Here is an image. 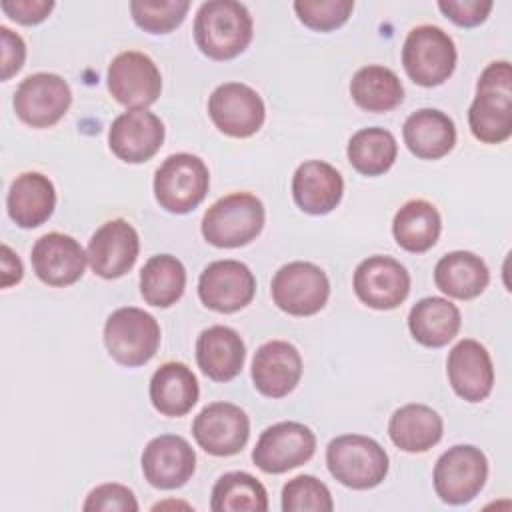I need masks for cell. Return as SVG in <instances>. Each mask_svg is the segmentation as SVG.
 <instances>
[{"instance_id": "6da1fadb", "label": "cell", "mask_w": 512, "mask_h": 512, "mask_svg": "<svg viewBox=\"0 0 512 512\" xmlns=\"http://www.w3.org/2000/svg\"><path fill=\"white\" fill-rule=\"evenodd\" d=\"M470 132L484 144H500L512 134V66L508 60L490 62L476 84L468 110Z\"/></svg>"}, {"instance_id": "7a4b0ae2", "label": "cell", "mask_w": 512, "mask_h": 512, "mask_svg": "<svg viewBox=\"0 0 512 512\" xmlns=\"http://www.w3.org/2000/svg\"><path fill=\"white\" fill-rule=\"evenodd\" d=\"M252 16L236 0L204 2L194 18V40L212 60H230L242 54L252 40Z\"/></svg>"}, {"instance_id": "3957f363", "label": "cell", "mask_w": 512, "mask_h": 512, "mask_svg": "<svg viewBox=\"0 0 512 512\" xmlns=\"http://www.w3.org/2000/svg\"><path fill=\"white\" fill-rule=\"evenodd\" d=\"M264 204L250 192L218 198L202 218V236L216 248H238L252 242L264 226Z\"/></svg>"}, {"instance_id": "277c9868", "label": "cell", "mask_w": 512, "mask_h": 512, "mask_svg": "<svg viewBox=\"0 0 512 512\" xmlns=\"http://www.w3.org/2000/svg\"><path fill=\"white\" fill-rule=\"evenodd\" d=\"M326 464L340 484L354 490L374 488L388 474L386 450L374 438L362 434H342L330 440Z\"/></svg>"}, {"instance_id": "5b68a950", "label": "cell", "mask_w": 512, "mask_h": 512, "mask_svg": "<svg viewBox=\"0 0 512 512\" xmlns=\"http://www.w3.org/2000/svg\"><path fill=\"white\" fill-rule=\"evenodd\" d=\"M104 344L118 364L136 368L156 354L160 346V326L150 312L124 306L108 316L104 324Z\"/></svg>"}, {"instance_id": "8992f818", "label": "cell", "mask_w": 512, "mask_h": 512, "mask_svg": "<svg viewBox=\"0 0 512 512\" xmlns=\"http://www.w3.org/2000/svg\"><path fill=\"white\" fill-rule=\"evenodd\" d=\"M210 174L202 158L178 152L168 156L154 174V196L170 214H188L206 196Z\"/></svg>"}, {"instance_id": "52a82bcc", "label": "cell", "mask_w": 512, "mask_h": 512, "mask_svg": "<svg viewBox=\"0 0 512 512\" xmlns=\"http://www.w3.org/2000/svg\"><path fill=\"white\" fill-rule=\"evenodd\" d=\"M402 64L412 82L432 88L446 82L456 68L454 40L438 26L422 24L408 32Z\"/></svg>"}, {"instance_id": "ba28073f", "label": "cell", "mask_w": 512, "mask_h": 512, "mask_svg": "<svg viewBox=\"0 0 512 512\" xmlns=\"http://www.w3.org/2000/svg\"><path fill=\"white\" fill-rule=\"evenodd\" d=\"M488 478L484 452L470 444L448 448L434 466V490L446 504H466L480 494Z\"/></svg>"}, {"instance_id": "9c48e42d", "label": "cell", "mask_w": 512, "mask_h": 512, "mask_svg": "<svg viewBox=\"0 0 512 512\" xmlns=\"http://www.w3.org/2000/svg\"><path fill=\"white\" fill-rule=\"evenodd\" d=\"M274 304L290 316H312L320 312L330 296L326 272L312 262H288L272 276Z\"/></svg>"}, {"instance_id": "30bf717a", "label": "cell", "mask_w": 512, "mask_h": 512, "mask_svg": "<svg viewBox=\"0 0 512 512\" xmlns=\"http://www.w3.org/2000/svg\"><path fill=\"white\" fill-rule=\"evenodd\" d=\"M316 450L314 432L302 422H278L268 426L254 450L252 462L266 474H282L306 464Z\"/></svg>"}, {"instance_id": "8fae6325", "label": "cell", "mask_w": 512, "mask_h": 512, "mask_svg": "<svg viewBox=\"0 0 512 512\" xmlns=\"http://www.w3.org/2000/svg\"><path fill=\"white\" fill-rule=\"evenodd\" d=\"M72 92L68 82L52 72L26 76L14 92L16 116L32 128L54 126L70 108Z\"/></svg>"}, {"instance_id": "7c38bea8", "label": "cell", "mask_w": 512, "mask_h": 512, "mask_svg": "<svg viewBox=\"0 0 512 512\" xmlns=\"http://www.w3.org/2000/svg\"><path fill=\"white\" fill-rule=\"evenodd\" d=\"M108 90L126 108H146L162 92V76L154 60L136 50L120 52L108 66Z\"/></svg>"}, {"instance_id": "4fadbf2b", "label": "cell", "mask_w": 512, "mask_h": 512, "mask_svg": "<svg viewBox=\"0 0 512 512\" xmlns=\"http://www.w3.org/2000/svg\"><path fill=\"white\" fill-rule=\"evenodd\" d=\"M208 114L214 126L232 138L256 134L266 118L260 94L242 82H224L208 98Z\"/></svg>"}, {"instance_id": "5bb4252c", "label": "cell", "mask_w": 512, "mask_h": 512, "mask_svg": "<svg viewBox=\"0 0 512 512\" xmlns=\"http://www.w3.org/2000/svg\"><path fill=\"white\" fill-rule=\"evenodd\" d=\"M256 292L252 270L240 260H214L198 278V296L210 310L232 314L248 306Z\"/></svg>"}, {"instance_id": "9a60e30c", "label": "cell", "mask_w": 512, "mask_h": 512, "mask_svg": "<svg viewBox=\"0 0 512 512\" xmlns=\"http://www.w3.org/2000/svg\"><path fill=\"white\" fill-rule=\"evenodd\" d=\"M196 444L212 456L238 454L250 436L246 412L232 402H212L204 406L192 422Z\"/></svg>"}, {"instance_id": "2e32d148", "label": "cell", "mask_w": 512, "mask_h": 512, "mask_svg": "<svg viewBox=\"0 0 512 512\" xmlns=\"http://www.w3.org/2000/svg\"><path fill=\"white\" fill-rule=\"evenodd\" d=\"M354 292L374 310H392L410 294L408 270L390 256H368L354 270Z\"/></svg>"}, {"instance_id": "e0dca14e", "label": "cell", "mask_w": 512, "mask_h": 512, "mask_svg": "<svg viewBox=\"0 0 512 512\" xmlns=\"http://www.w3.org/2000/svg\"><path fill=\"white\" fill-rule=\"evenodd\" d=\"M140 238L136 228L124 218L104 222L88 242V264L94 274L106 280L124 276L136 264Z\"/></svg>"}, {"instance_id": "ac0fdd59", "label": "cell", "mask_w": 512, "mask_h": 512, "mask_svg": "<svg viewBox=\"0 0 512 512\" xmlns=\"http://www.w3.org/2000/svg\"><path fill=\"white\" fill-rule=\"evenodd\" d=\"M164 142L162 120L146 110L132 108L114 118L108 130V146L116 158L128 164L150 160Z\"/></svg>"}, {"instance_id": "d6986e66", "label": "cell", "mask_w": 512, "mask_h": 512, "mask_svg": "<svg viewBox=\"0 0 512 512\" xmlns=\"http://www.w3.org/2000/svg\"><path fill=\"white\" fill-rule=\"evenodd\" d=\"M196 470V454L186 438L160 434L142 452V472L150 486L174 490L184 486Z\"/></svg>"}, {"instance_id": "ffe728a7", "label": "cell", "mask_w": 512, "mask_h": 512, "mask_svg": "<svg viewBox=\"0 0 512 512\" xmlns=\"http://www.w3.org/2000/svg\"><path fill=\"white\" fill-rule=\"evenodd\" d=\"M34 274L48 286H70L82 278L88 254L68 234L48 232L36 240L30 252Z\"/></svg>"}, {"instance_id": "44dd1931", "label": "cell", "mask_w": 512, "mask_h": 512, "mask_svg": "<svg viewBox=\"0 0 512 512\" xmlns=\"http://www.w3.org/2000/svg\"><path fill=\"white\" fill-rule=\"evenodd\" d=\"M302 376V356L286 340L264 342L252 358L254 388L266 398L288 396Z\"/></svg>"}, {"instance_id": "7402d4cb", "label": "cell", "mask_w": 512, "mask_h": 512, "mask_svg": "<svg viewBox=\"0 0 512 512\" xmlns=\"http://www.w3.org/2000/svg\"><path fill=\"white\" fill-rule=\"evenodd\" d=\"M448 382L466 402H482L494 386V366L488 350L472 338L460 340L446 360Z\"/></svg>"}, {"instance_id": "603a6c76", "label": "cell", "mask_w": 512, "mask_h": 512, "mask_svg": "<svg viewBox=\"0 0 512 512\" xmlns=\"http://www.w3.org/2000/svg\"><path fill=\"white\" fill-rule=\"evenodd\" d=\"M344 192L342 174L324 160H306L292 176V196L306 214L322 216L332 212Z\"/></svg>"}, {"instance_id": "cb8c5ba5", "label": "cell", "mask_w": 512, "mask_h": 512, "mask_svg": "<svg viewBox=\"0 0 512 512\" xmlns=\"http://www.w3.org/2000/svg\"><path fill=\"white\" fill-rule=\"evenodd\" d=\"M246 360V346L230 326H210L196 340V362L202 374L214 382L236 378Z\"/></svg>"}, {"instance_id": "d4e9b609", "label": "cell", "mask_w": 512, "mask_h": 512, "mask_svg": "<svg viewBox=\"0 0 512 512\" xmlns=\"http://www.w3.org/2000/svg\"><path fill=\"white\" fill-rule=\"evenodd\" d=\"M56 206V190L42 172H22L10 184L6 196L8 216L20 228H36L44 224Z\"/></svg>"}, {"instance_id": "484cf974", "label": "cell", "mask_w": 512, "mask_h": 512, "mask_svg": "<svg viewBox=\"0 0 512 512\" xmlns=\"http://www.w3.org/2000/svg\"><path fill=\"white\" fill-rule=\"evenodd\" d=\"M404 144L422 160L444 158L456 144V126L448 114L436 108L412 112L402 126Z\"/></svg>"}, {"instance_id": "4316f807", "label": "cell", "mask_w": 512, "mask_h": 512, "mask_svg": "<svg viewBox=\"0 0 512 512\" xmlns=\"http://www.w3.org/2000/svg\"><path fill=\"white\" fill-rule=\"evenodd\" d=\"M434 282L440 292L456 300H472L484 292L490 282L486 262L468 250L444 254L434 268Z\"/></svg>"}, {"instance_id": "83f0119b", "label": "cell", "mask_w": 512, "mask_h": 512, "mask_svg": "<svg viewBox=\"0 0 512 512\" xmlns=\"http://www.w3.org/2000/svg\"><path fill=\"white\" fill-rule=\"evenodd\" d=\"M198 396V380L184 362H164L150 378V402L164 416L188 414Z\"/></svg>"}, {"instance_id": "f1b7e54d", "label": "cell", "mask_w": 512, "mask_h": 512, "mask_svg": "<svg viewBox=\"0 0 512 512\" xmlns=\"http://www.w3.org/2000/svg\"><path fill=\"white\" fill-rule=\"evenodd\" d=\"M462 324L456 304L442 296H426L418 300L408 314V330L412 338L428 348H442L458 334Z\"/></svg>"}, {"instance_id": "f546056e", "label": "cell", "mask_w": 512, "mask_h": 512, "mask_svg": "<svg viewBox=\"0 0 512 512\" xmlns=\"http://www.w3.org/2000/svg\"><path fill=\"white\" fill-rule=\"evenodd\" d=\"M442 416L426 404H404L388 422L390 440L404 452H426L442 438Z\"/></svg>"}, {"instance_id": "4dcf8cb0", "label": "cell", "mask_w": 512, "mask_h": 512, "mask_svg": "<svg viewBox=\"0 0 512 512\" xmlns=\"http://www.w3.org/2000/svg\"><path fill=\"white\" fill-rule=\"evenodd\" d=\"M442 230V220L436 206L428 200L416 198L400 206L392 220V234L396 244L412 254L430 250Z\"/></svg>"}, {"instance_id": "1f68e13d", "label": "cell", "mask_w": 512, "mask_h": 512, "mask_svg": "<svg viewBox=\"0 0 512 512\" xmlns=\"http://www.w3.org/2000/svg\"><path fill=\"white\" fill-rule=\"evenodd\" d=\"M350 96L366 112H388L402 102L404 86L394 70L370 64L352 76Z\"/></svg>"}, {"instance_id": "d6a6232c", "label": "cell", "mask_w": 512, "mask_h": 512, "mask_svg": "<svg viewBox=\"0 0 512 512\" xmlns=\"http://www.w3.org/2000/svg\"><path fill=\"white\" fill-rule=\"evenodd\" d=\"M186 288V268L172 254H156L140 270V294L146 304L168 308L176 304Z\"/></svg>"}, {"instance_id": "836d02e7", "label": "cell", "mask_w": 512, "mask_h": 512, "mask_svg": "<svg viewBox=\"0 0 512 512\" xmlns=\"http://www.w3.org/2000/svg\"><path fill=\"white\" fill-rule=\"evenodd\" d=\"M346 154L356 172L364 176H380L392 168L398 154V144L390 130L370 126L352 134Z\"/></svg>"}, {"instance_id": "e575fe53", "label": "cell", "mask_w": 512, "mask_h": 512, "mask_svg": "<svg viewBox=\"0 0 512 512\" xmlns=\"http://www.w3.org/2000/svg\"><path fill=\"white\" fill-rule=\"evenodd\" d=\"M210 508L214 512H266L268 494L260 480L248 472H226L222 474L210 496Z\"/></svg>"}, {"instance_id": "d590c367", "label": "cell", "mask_w": 512, "mask_h": 512, "mask_svg": "<svg viewBox=\"0 0 512 512\" xmlns=\"http://www.w3.org/2000/svg\"><path fill=\"white\" fill-rule=\"evenodd\" d=\"M190 8L188 0H132L130 12L142 30L150 34H168L178 28Z\"/></svg>"}, {"instance_id": "8d00e7d4", "label": "cell", "mask_w": 512, "mask_h": 512, "mask_svg": "<svg viewBox=\"0 0 512 512\" xmlns=\"http://www.w3.org/2000/svg\"><path fill=\"white\" fill-rule=\"evenodd\" d=\"M334 508L332 494L324 482L312 474H300L282 488L284 512H330Z\"/></svg>"}, {"instance_id": "74e56055", "label": "cell", "mask_w": 512, "mask_h": 512, "mask_svg": "<svg viewBox=\"0 0 512 512\" xmlns=\"http://www.w3.org/2000/svg\"><path fill=\"white\" fill-rule=\"evenodd\" d=\"M298 20L316 32H330L346 24L354 10L352 0H296Z\"/></svg>"}, {"instance_id": "f35d334b", "label": "cell", "mask_w": 512, "mask_h": 512, "mask_svg": "<svg viewBox=\"0 0 512 512\" xmlns=\"http://www.w3.org/2000/svg\"><path fill=\"white\" fill-rule=\"evenodd\" d=\"M86 512H136L138 502L134 492L118 482H106L90 490L86 502L82 504Z\"/></svg>"}, {"instance_id": "ab89813d", "label": "cell", "mask_w": 512, "mask_h": 512, "mask_svg": "<svg viewBox=\"0 0 512 512\" xmlns=\"http://www.w3.org/2000/svg\"><path fill=\"white\" fill-rule=\"evenodd\" d=\"M492 0H440L438 8L446 18H450L456 26L472 28L482 24L490 10H492Z\"/></svg>"}, {"instance_id": "60d3db41", "label": "cell", "mask_w": 512, "mask_h": 512, "mask_svg": "<svg viewBox=\"0 0 512 512\" xmlns=\"http://www.w3.org/2000/svg\"><path fill=\"white\" fill-rule=\"evenodd\" d=\"M0 8L12 20L32 26L48 18V14L54 8V2L52 0H4Z\"/></svg>"}, {"instance_id": "b9f144b4", "label": "cell", "mask_w": 512, "mask_h": 512, "mask_svg": "<svg viewBox=\"0 0 512 512\" xmlns=\"http://www.w3.org/2000/svg\"><path fill=\"white\" fill-rule=\"evenodd\" d=\"M0 42H2V80H10L22 66L26 58V44L22 36L8 26H0Z\"/></svg>"}, {"instance_id": "7bdbcfd3", "label": "cell", "mask_w": 512, "mask_h": 512, "mask_svg": "<svg viewBox=\"0 0 512 512\" xmlns=\"http://www.w3.org/2000/svg\"><path fill=\"white\" fill-rule=\"evenodd\" d=\"M22 272L24 268L20 258L10 250V246L2 244V288L18 284L22 280Z\"/></svg>"}]
</instances>
